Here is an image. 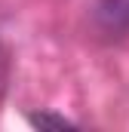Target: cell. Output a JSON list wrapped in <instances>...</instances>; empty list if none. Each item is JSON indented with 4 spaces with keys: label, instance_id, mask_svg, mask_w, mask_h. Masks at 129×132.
Masks as SVG:
<instances>
[{
    "label": "cell",
    "instance_id": "1",
    "mask_svg": "<svg viewBox=\"0 0 129 132\" xmlns=\"http://www.w3.org/2000/svg\"><path fill=\"white\" fill-rule=\"evenodd\" d=\"M95 25L108 37L129 34V0H101L95 6Z\"/></svg>",
    "mask_w": 129,
    "mask_h": 132
},
{
    "label": "cell",
    "instance_id": "2",
    "mask_svg": "<svg viewBox=\"0 0 129 132\" xmlns=\"http://www.w3.org/2000/svg\"><path fill=\"white\" fill-rule=\"evenodd\" d=\"M28 123L31 126H37V129H74L77 123H71V120H64V117H59V114H49V111H31L28 114Z\"/></svg>",
    "mask_w": 129,
    "mask_h": 132
}]
</instances>
